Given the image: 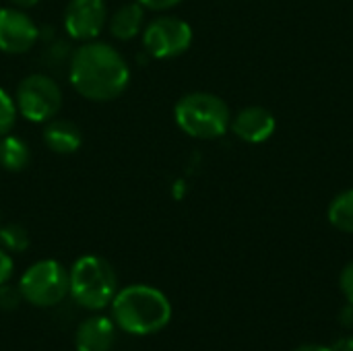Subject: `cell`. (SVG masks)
<instances>
[{
	"label": "cell",
	"instance_id": "obj_19",
	"mask_svg": "<svg viewBox=\"0 0 353 351\" xmlns=\"http://www.w3.org/2000/svg\"><path fill=\"white\" fill-rule=\"evenodd\" d=\"M339 288H341L345 300L353 304V261L343 267V271L339 275Z\"/></svg>",
	"mask_w": 353,
	"mask_h": 351
},
{
	"label": "cell",
	"instance_id": "obj_21",
	"mask_svg": "<svg viewBox=\"0 0 353 351\" xmlns=\"http://www.w3.org/2000/svg\"><path fill=\"white\" fill-rule=\"evenodd\" d=\"M137 2H141L149 10H168V8H174L182 0H137Z\"/></svg>",
	"mask_w": 353,
	"mask_h": 351
},
{
	"label": "cell",
	"instance_id": "obj_1",
	"mask_svg": "<svg viewBox=\"0 0 353 351\" xmlns=\"http://www.w3.org/2000/svg\"><path fill=\"white\" fill-rule=\"evenodd\" d=\"M68 79L85 99L110 101L128 87L130 68L114 46L93 39L74 50L68 64Z\"/></svg>",
	"mask_w": 353,
	"mask_h": 351
},
{
	"label": "cell",
	"instance_id": "obj_22",
	"mask_svg": "<svg viewBox=\"0 0 353 351\" xmlns=\"http://www.w3.org/2000/svg\"><path fill=\"white\" fill-rule=\"evenodd\" d=\"M339 323L345 327V329H353V304L347 302V306L339 312Z\"/></svg>",
	"mask_w": 353,
	"mask_h": 351
},
{
	"label": "cell",
	"instance_id": "obj_9",
	"mask_svg": "<svg viewBox=\"0 0 353 351\" xmlns=\"http://www.w3.org/2000/svg\"><path fill=\"white\" fill-rule=\"evenodd\" d=\"M37 37L39 29L23 8H0V52L25 54L35 46Z\"/></svg>",
	"mask_w": 353,
	"mask_h": 351
},
{
	"label": "cell",
	"instance_id": "obj_3",
	"mask_svg": "<svg viewBox=\"0 0 353 351\" xmlns=\"http://www.w3.org/2000/svg\"><path fill=\"white\" fill-rule=\"evenodd\" d=\"M68 294L81 308L91 312L108 308L118 292V277L112 265L95 254L77 259L68 271Z\"/></svg>",
	"mask_w": 353,
	"mask_h": 351
},
{
	"label": "cell",
	"instance_id": "obj_10",
	"mask_svg": "<svg viewBox=\"0 0 353 351\" xmlns=\"http://www.w3.org/2000/svg\"><path fill=\"white\" fill-rule=\"evenodd\" d=\"M230 128L240 141L250 143V145H261L273 137L277 128V120L267 108L248 106L232 118Z\"/></svg>",
	"mask_w": 353,
	"mask_h": 351
},
{
	"label": "cell",
	"instance_id": "obj_14",
	"mask_svg": "<svg viewBox=\"0 0 353 351\" xmlns=\"http://www.w3.org/2000/svg\"><path fill=\"white\" fill-rule=\"evenodd\" d=\"M31 161L29 145L17 134L0 137V168L6 172H23Z\"/></svg>",
	"mask_w": 353,
	"mask_h": 351
},
{
	"label": "cell",
	"instance_id": "obj_2",
	"mask_svg": "<svg viewBox=\"0 0 353 351\" xmlns=\"http://www.w3.org/2000/svg\"><path fill=\"white\" fill-rule=\"evenodd\" d=\"M110 308L116 327L130 335H155L172 321V304L168 296L145 283L118 290Z\"/></svg>",
	"mask_w": 353,
	"mask_h": 351
},
{
	"label": "cell",
	"instance_id": "obj_20",
	"mask_svg": "<svg viewBox=\"0 0 353 351\" xmlns=\"http://www.w3.org/2000/svg\"><path fill=\"white\" fill-rule=\"evenodd\" d=\"M12 271H14L12 257L8 254V250H4V248L0 246V285L10 281V277H12Z\"/></svg>",
	"mask_w": 353,
	"mask_h": 351
},
{
	"label": "cell",
	"instance_id": "obj_26",
	"mask_svg": "<svg viewBox=\"0 0 353 351\" xmlns=\"http://www.w3.org/2000/svg\"><path fill=\"white\" fill-rule=\"evenodd\" d=\"M0 225H2V215H0Z\"/></svg>",
	"mask_w": 353,
	"mask_h": 351
},
{
	"label": "cell",
	"instance_id": "obj_23",
	"mask_svg": "<svg viewBox=\"0 0 353 351\" xmlns=\"http://www.w3.org/2000/svg\"><path fill=\"white\" fill-rule=\"evenodd\" d=\"M337 351H353V335L352 337H345L337 343Z\"/></svg>",
	"mask_w": 353,
	"mask_h": 351
},
{
	"label": "cell",
	"instance_id": "obj_13",
	"mask_svg": "<svg viewBox=\"0 0 353 351\" xmlns=\"http://www.w3.org/2000/svg\"><path fill=\"white\" fill-rule=\"evenodd\" d=\"M145 10L147 8L141 2H126V4H122L108 19L110 33L116 39H122V41L137 37L145 29Z\"/></svg>",
	"mask_w": 353,
	"mask_h": 351
},
{
	"label": "cell",
	"instance_id": "obj_18",
	"mask_svg": "<svg viewBox=\"0 0 353 351\" xmlns=\"http://www.w3.org/2000/svg\"><path fill=\"white\" fill-rule=\"evenodd\" d=\"M23 302V294L19 290V285H8V283H2L0 285V310L2 312H12L19 308V304Z\"/></svg>",
	"mask_w": 353,
	"mask_h": 351
},
{
	"label": "cell",
	"instance_id": "obj_5",
	"mask_svg": "<svg viewBox=\"0 0 353 351\" xmlns=\"http://www.w3.org/2000/svg\"><path fill=\"white\" fill-rule=\"evenodd\" d=\"M70 277L62 263L54 259H43L33 263L19 281V290L23 294V300L37 306V308H50L60 304L68 294Z\"/></svg>",
	"mask_w": 353,
	"mask_h": 351
},
{
	"label": "cell",
	"instance_id": "obj_25",
	"mask_svg": "<svg viewBox=\"0 0 353 351\" xmlns=\"http://www.w3.org/2000/svg\"><path fill=\"white\" fill-rule=\"evenodd\" d=\"M17 8H31V6H35L39 0H10Z\"/></svg>",
	"mask_w": 353,
	"mask_h": 351
},
{
	"label": "cell",
	"instance_id": "obj_7",
	"mask_svg": "<svg viewBox=\"0 0 353 351\" xmlns=\"http://www.w3.org/2000/svg\"><path fill=\"white\" fill-rule=\"evenodd\" d=\"M192 43V27L178 17H157L143 29V46L149 56L168 60L184 54Z\"/></svg>",
	"mask_w": 353,
	"mask_h": 351
},
{
	"label": "cell",
	"instance_id": "obj_15",
	"mask_svg": "<svg viewBox=\"0 0 353 351\" xmlns=\"http://www.w3.org/2000/svg\"><path fill=\"white\" fill-rule=\"evenodd\" d=\"M329 221L335 230L353 234V188L339 192L329 205Z\"/></svg>",
	"mask_w": 353,
	"mask_h": 351
},
{
	"label": "cell",
	"instance_id": "obj_17",
	"mask_svg": "<svg viewBox=\"0 0 353 351\" xmlns=\"http://www.w3.org/2000/svg\"><path fill=\"white\" fill-rule=\"evenodd\" d=\"M17 103L14 99L0 87V137L8 134L17 122Z\"/></svg>",
	"mask_w": 353,
	"mask_h": 351
},
{
	"label": "cell",
	"instance_id": "obj_6",
	"mask_svg": "<svg viewBox=\"0 0 353 351\" xmlns=\"http://www.w3.org/2000/svg\"><path fill=\"white\" fill-rule=\"evenodd\" d=\"M14 103L25 120L48 122L62 108V91L52 77L35 72L19 83Z\"/></svg>",
	"mask_w": 353,
	"mask_h": 351
},
{
	"label": "cell",
	"instance_id": "obj_24",
	"mask_svg": "<svg viewBox=\"0 0 353 351\" xmlns=\"http://www.w3.org/2000/svg\"><path fill=\"white\" fill-rule=\"evenodd\" d=\"M294 351H335L331 348H325V345H314V343H308V345H300L298 350Z\"/></svg>",
	"mask_w": 353,
	"mask_h": 351
},
{
	"label": "cell",
	"instance_id": "obj_8",
	"mask_svg": "<svg viewBox=\"0 0 353 351\" xmlns=\"http://www.w3.org/2000/svg\"><path fill=\"white\" fill-rule=\"evenodd\" d=\"M108 21L103 0H70L64 10V29L72 39L93 41Z\"/></svg>",
	"mask_w": 353,
	"mask_h": 351
},
{
	"label": "cell",
	"instance_id": "obj_4",
	"mask_svg": "<svg viewBox=\"0 0 353 351\" xmlns=\"http://www.w3.org/2000/svg\"><path fill=\"white\" fill-rule=\"evenodd\" d=\"M174 118L182 132L203 141L223 137L232 122L228 103L219 95L207 91L184 95L174 108Z\"/></svg>",
	"mask_w": 353,
	"mask_h": 351
},
{
	"label": "cell",
	"instance_id": "obj_16",
	"mask_svg": "<svg viewBox=\"0 0 353 351\" xmlns=\"http://www.w3.org/2000/svg\"><path fill=\"white\" fill-rule=\"evenodd\" d=\"M31 244L29 232L21 223L0 225V246L8 252H25Z\"/></svg>",
	"mask_w": 353,
	"mask_h": 351
},
{
	"label": "cell",
	"instance_id": "obj_12",
	"mask_svg": "<svg viewBox=\"0 0 353 351\" xmlns=\"http://www.w3.org/2000/svg\"><path fill=\"white\" fill-rule=\"evenodd\" d=\"M43 141L54 153L70 155V153L79 151V147L83 145V132L70 120H64V118L48 120L46 130H43Z\"/></svg>",
	"mask_w": 353,
	"mask_h": 351
},
{
	"label": "cell",
	"instance_id": "obj_11",
	"mask_svg": "<svg viewBox=\"0 0 353 351\" xmlns=\"http://www.w3.org/2000/svg\"><path fill=\"white\" fill-rule=\"evenodd\" d=\"M116 341V323L108 317H89L77 327V351H110Z\"/></svg>",
	"mask_w": 353,
	"mask_h": 351
}]
</instances>
